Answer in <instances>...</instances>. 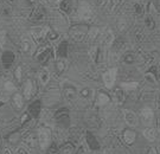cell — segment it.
<instances>
[{
	"mask_svg": "<svg viewBox=\"0 0 160 154\" xmlns=\"http://www.w3.org/2000/svg\"><path fill=\"white\" fill-rule=\"evenodd\" d=\"M140 119L142 121L143 125L149 126L152 123V121L154 119V113L153 110L148 107H145V108L141 109V113H140Z\"/></svg>",
	"mask_w": 160,
	"mask_h": 154,
	"instance_id": "cell-6",
	"label": "cell"
},
{
	"mask_svg": "<svg viewBox=\"0 0 160 154\" xmlns=\"http://www.w3.org/2000/svg\"><path fill=\"white\" fill-rule=\"evenodd\" d=\"M59 8H61L64 13H70L71 10H72V0H61Z\"/></svg>",
	"mask_w": 160,
	"mask_h": 154,
	"instance_id": "cell-17",
	"label": "cell"
},
{
	"mask_svg": "<svg viewBox=\"0 0 160 154\" xmlns=\"http://www.w3.org/2000/svg\"><path fill=\"white\" fill-rule=\"evenodd\" d=\"M48 27H43V26H38V27H33L31 30V37L33 38L36 43H40L45 39L46 33H48Z\"/></svg>",
	"mask_w": 160,
	"mask_h": 154,
	"instance_id": "cell-5",
	"label": "cell"
},
{
	"mask_svg": "<svg viewBox=\"0 0 160 154\" xmlns=\"http://www.w3.org/2000/svg\"><path fill=\"white\" fill-rule=\"evenodd\" d=\"M0 13L1 14H10L11 13V8L7 6L6 2H1L0 4Z\"/></svg>",
	"mask_w": 160,
	"mask_h": 154,
	"instance_id": "cell-29",
	"label": "cell"
},
{
	"mask_svg": "<svg viewBox=\"0 0 160 154\" xmlns=\"http://www.w3.org/2000/svg\"><path fill=\"white\" fill-rule=\"evenodd\" d=\"M20 44H22V47H23V50L25 52L31 51V46H32V44H31V40H30V38H28L26 36H24L23 38H22V40H20Z\"/></svg>",
	"mask_w": 160,
	"mask_h": 154,
	"instance_id": "cell-22",
	"label": "cell"
},
{
	"mask_svg": "<svg viewBox=\"0 0 160 154\" xmlns=\"http://www.w3.org/2000/svg\"><path fill=\"white\" fill-rule=\"evenodd\" d=\"M148 154H159V153L157 152V148L151 147V148H148Z\"/></svg>",
	"mask_w": 160,
	"mask_h": 154,
	"instance_id": "cell-42",
	"label": "cell"
},
{
	"mask_svg": "<svg viewBox=\"0 0 160 154\" xmlns=\"http://www.w3.org/2000/svg\"><path fill=\"white\" fill-rule=\"evenodd\" d=\"M64 98L68 101V102H74L77 97V90L76 88L72 86H67L64 88Z\"/></svg>",
	"mask_w": 160,
	"mask_h": 154,
	"instance_id": "cell-8",
	"label": "cell"
},
{
	"mask_svg": "<svg viewBox=\"0 0 160 154\" xmlns=\"http://www.w3.org/2000/svg\"><path fill=\"white\" fill-rule=\"evenodd\" d=\"M14 154H29V152H28V149L25 148V147L20 146V147H18V148L16 149Z\"/></svg>",
	"mask_w": 160,
	"mask_h": 154,
	"instance_id": "cell-38",
	"label": "cell"
},
{
	"mask_svg": "<svg viewBox=\"0 0 160 154\" xmlns=\"http://www.w3.org/2000/svg\"><path fill=\"white\" fill-rule=\"evenodd\" d=\"M32 92H33V83H32V80H28L25 82V86H24L23 95L26 100H30L31 96H32Z\"/></svg>",
	"mask_w": 160,
	"mask_h": 154,
	"instance_id": "cell-10",
	"label": "cell"
},
{
	"mask_svg": "<svg viewBox=\"0 0 160 154\" xmlns=\"http://www.w3.org/2000/svg\"><path fill=\"white\" fill-rule=\"evenodd\" d=\"M139 86V83L138 82H122L121 83V88L123 89V90H128V92H131V90H135Z\"/></svg>",
	"mask_w": 160,
	"mask_h": 154,
	"instance_id": "cell-21",
	"label": "cell"
},
{
	"mask_svg": "<svg viewBox=\"0 0 160 154\" xmlns=\"http://www.w3.org/2000/svg\"><path fill=\"white\" fill-rule=\"evenodd\" d=\"M143 137H146L148 141H154L157 139V131L152 127H147L143 129Z\"/></svg>",
	"mask_w": 160,
	"mask_h": 154,
	"instance_id": "cell-14",
	"label": "cell"
},
{
	"mask_svg": "<svg viewBox=\"0 0 160 154\" xmlns=\"http://www.w3.org/2000/svg\"><path fill=\"white\" fill-rule=\"evenodd\" d=\"M44 18H45V11H44V8L42 6L34 8L32 14H31V19L32 20H43Z\"/></svg>",
	"mask_w": 160,
	"mask_h": 154,
	"instance_id": "cell-12",
	"label": "cell"
},
{
	"mask_svg": "<svg viewBox=\"0 0 160 154\" xmlns=\"http://www.w3.org/2000/svg\"><path fill=\"white\" fill-rule=\"evenodd\" d=\"M65 69H67V63L64 61V58H59L56 62V72H57V75L63 74Z\"/></svg>",
	"mask_w": 160,
	"mask_h": 154,
	"instance_id": "cell-20",
	"label": "cell"
},
{
	"mask_svg": "<svg viewBox=\"0 0 160 154\" xmlns=\"http://www.w3.org/2000/svg\"><path fill=\"white\" fill-rule=\"evenodd\" d=\"M107 1H108V0H95V4H96L97 7L101 8V7H104V6H106Z\"/></svg>",
	"mask_w": 160,
	"mask_h": 154,
	"instance_id": "cell-40",
	"label": "cell"
},
{
	"mask_svg": "<svg viewBox=\"0 0 160 154\" xmlns=\"http://www.w3.org/2000/svg\"><path fill=\"white\" fill-rule=\"evenodd\" d=\"M8 92H6L4 90V88H1L0 89V102H6L7 100H8Z\"/></svg>",
	"mask_w": 160,
	"mask_h": 154,
	"instance_id": "cell-33",
	"label": "cell"
},
{
	"mask_svg": "<svg viewBox=\"0 0 160 154\" xmlns=\"http://www.w3.org/2000/svg\"><path fill=\"white\" fill-rule=\"evenodd\" d=\"M38 78H39L42 86H46L50 81V71L46 68H43L38 74Z\"/></svg>",
	"mask_w": 160,
	"mask_h": 154,
	"instance_id": "cell-11",
	"label": "cell"
},
{
	"mask_svg": "<svg viewBox=\"0 0 160 154\" xmlns=\"http://www.w3.org/2000/svg\"><path fill=\"white\" fill-rule=\"evenodd\" d=\"M6 42V32L5 31H0V46H4Z\"/></svg>",
	"mask_w": 160,
	"mask_h": 154,
	"instance_id": "cell-37",
	"label": "cell"
},
{
	"mask_svg": "<svg viewBox=\"0 0 160 154\" xmlns=\"http://www.w3.org/2000/svg\"><path fill=\"white\" fill-rule=\"evenodd\" d=\"M92 16H94L92 7L86 1H82L78 6V17L82 20H92Z\"/></svg>",
	"mask_w": 160,
	"mask_h": 154,
	"instance_id": "cell-3",
	"label": "cell"
},
{
	"mask_svg": "<svg viewBox=\"0 0 160 154\" xmlns=\"http://www.w3.org/2000/svg\"><path fill=\"white\" fill-rule=\"evenodd\" d=\"M110 102V96H109L107 92H100L97 95V104L103 106V104H108Z\"/></svg>",
	"mask_w": 160,
	"mask_h": 154,
	"instance_id": "cell-16",
	"label": "cell"
},
{
	"mask_svg": "<svg viewBox=\"0 0 160 154\" xmlns=\"http://www.w3.org/2000/svg\"><path fill=\"white\" fill-rule=\"evenodd\" d=\"M145 25H146V27L148 30H153L155 27V23H154V19L153 17H151V16H147V17L145 18Z\"/></svg>",
	"mask_w": 160,
	"mask_h": 154,
	"instance_id": "cell-25",
	"label": "cell"
},
{
	"mask_svg": "<svg viewBox=\"0 0 160 154\" xmlns=\"http://www.w3.org/2000/svg\"><path fill=\"white\" fill-rule=\"evenodd\" d=\"M0 143H1V139H0Z\"/></svg>",
	"mask_w": 160,
	"mask_h": 154,
	"instance_id": "cell-46",
	"label": "cell"
},
{
	"mask_svg": "<svg viewBox=\"0 0 160 154\" xmlns=\"http://www.w3.org/2000/svg\"><path fill=\"white\" fill-rule=\"evenodd\" d=\"M98 34H100V30L97 29V27H92V29L87 33V37H88V39L90 40V42H94V40L98 37Z\"/></svg>",
	"mask_w": 160,
	"mask_h": 154,
	"instance_id": "cell-23",
	"label": "cell"
},
{
	"mask_svg": "<svg viewBox=\"0 0 160 154\" xmlns=\"http://www.w3.org/2000/svg\"><path fill=\"white\" fill-rule=\"evenodd\" d=\"M22 75H23V68L22 67H18L17 70H16V77H17L18 81L22 80Z\"/></svg>",
	"mask_w": 160,
	"mask_h": 154,
	"instance_id": "cell-39",
	"label": "cell"
},
{
	"mask_svg": "<svg viewBox=\"0 0 160 154\" xmlns=\"http://www.w3.org/2000/svg\"><path fill=\"white\" fill-rule=\"evenodd\" d=\"M49 55H50V51H49V49H45L44 51H42L38 53V61L42 63H44L49 58Z\"/></svg>",
	"mask_w": 160,
	"mask_h": 154,
	"instance_id": "cell-27",
	"label": "cell"
},
{
	"mask_svg": "<svg viewBox=\"0 0 160 154\" xmlns=\"http://www.w3.org/2000/svg\"><path fill=\"white\" fill-rule=\"evenodd\" d=\"M103 43L106 46H110L113 43H114V33L112 30H107V32L104 34V39H103Z\"/></svg>",
	"mask_w": 160,
	"mask_h": 154,
	"instance_id": "cell-19",
	"label": "cell"
},
{
	"mask_svg": "<svg viewBox=\"0 0 160 154\" xmlns=\"http://www.w3.org/2000/svg\"><path fill=\"white\" fill-rule=\"evenodd\" d=\"M38 145L42 149H46L51 142V131L48 127H40L37 131Z\"/></svg>",
	"mask_w": 160,
	"mask_h": 154,
	"instance_id": "cell-1",
	"label": "cell"
},
{
	"mask_svg": "<svg viewBox=\"0 0 160 154\" xmlns=\"http://www.w3.org/2000/svg\"><path fill=\"white\" fill-rule=\"evenodd\" d=\"M98 53H100V50H98V47H97V46H92V50H90V57H92V61H97Z\"/></svg>",
	"mask_w": 160,
	"mask_h": 154,
	"instance_id": "cell-30",
	"label": "cell"
},
{
	"mask_svg": "<svg viewBox=\"0 0 160 154\" xmlns=\"http://www.w3.org/2000/svg\"><path fill=\"white\" fill-rule=\"evenodd\" d=\"M135 137H137L135 133L133 131H131V129H126V131L123 132V140H125V142L127 145H132V143L135 141Z\"/></svg>",
	"mask_w": 160,
	"mask_h": 154,
	"instance_id": "cell-15",
	"label": "cell"
},
{
	"mask_svg": "<svg viewBox=\"0 0 160 154\" xmlns=\"http://www.w3.org/2000/svg\"><path fill=\"white\" fill-rule=\"evenodd\" d=\"M158 131H159V133H160V116L158 117Z\"/></svg>",
	"mask_w": 160,
	"mask_h": 154,
	"instance_id": "cell-45",
	"label": "cell"
},
{
	"mask_svg": "<svg viewBox=\"0 0 160 154\" xmlns=\"http://www.w3.org/2000/svg\"><path fill=\"white\" fill-rule=\"evenodd\" d=\"M25 143L29 146V148H34L38 143L37 134H29V137L25 139Z\"/></svg>",
	"mask_w": 160,
	"mask_h": 154,
	"instance_id": "cell-18",
	"label": "cell"
},
{
	"mask_svg": "<svg viewBox=\"0 0 160 154\" xmlns=\"http://www.w3.org/2000/svg\"><path fill=\"white\" fill-rule=\"evenodd\" d=\"M12 102H13V104H14V107H16V109H22L24 106V97L22 94H19V92H16L14 95H13V97H12Z\"/></svg>",
	"mask_w": 160,
	"mask_h": 154,
	"instance_id": "cell-13",
	"label": "cell"
},
{
	"mask_svg": "<svg viewBox=\"0 0 160 154\" xmlns=\"http://www.w3.org/2000/svg\"><path fill=\"white\" fill-rule=\"evenodd\" d=\"M134 59H135V58H134V55H132V53H127L126 56L123 57V61L126 63H133Z\"/></svg>",
	"mask_w": 160,
	"mask_h": 154,
	"instance_id": "cell-36",
	"label": "cell"
},
{
	"mask_svg": "<svg viewBox=\"0 0 160 154\" xmlns=\"http://www.w3.org/2000/svg\"><path fill=\"white\" fill-rule=\"evenodd\" d=\"M61 154H72V147H71V145H67V146H64L62 151H61Z\"/></svg>",
	"mask_w": 160,
	"mask_h": 154,
	"instance_id": "cell-35",
	"label": "cell"
},
{
	"mask_svg": "<svg viewBox=\"0 0 160 154\" xmlns=\"http://www.w3.org/2000/svg\"><path fill=\"white\" fill-rule=\"evenodd\" d=\"M123 117H125V121H126L127 125L131 126V127H137L139 125L138 115L133 110H129V109L123 110Z\"/></svg>",
	"mask_w": 160,
	"mask_h": 154,
	"instance_id": "cell-7",
	"label": "cell"
},
{
	"mask_svg": "<svg viewBox=\"0 0 160 154\" xmlns=\"http://www.w3.org/2000/svg\"><path fill=\"white\" fill-rule=\"evenodd\" d=\"M2 154H12V151L10 148H5L4 152H2Z\"/></svg>",
	"mask_w": 160,
	"mask_h": 154,
	"instance_id": "cell-44",
	"label": "cell"
},
{
	"mask_svg": "<svg viewBox=\"0 0 160 154\" xmlns=\"http://www.w3.org/2000/svg\"><path fill=\"white\" fill-rule=\"evenodd\" d=\"M145 80L147 81L148 83H151V84H157V77H155L154 72H152V71H149V72L145 75Z\"/></svg>",
	"mask_w": 160,
	"mask_h": 154,
	"instance_id": "cell-26",
	"label": "cell"
},
{
	"mask_svg": "<svg viewBox=\"0 0 160 154\" xmlns=\"http://www.w3.org/2000/svg\"><path fill=\"white\" fill-rule=\"evenodd\" d=\"M86 152H87V151L84 149V147L82 146V147H81L80 149H78V152H77V154H87Z\"/></svg>",
	"mask_w": 160,
	"mask_h": 154,
	"instance_id": "cell-43",
	"label": "cell"
},
{
	"mask_svg": "<svg viewBox=\"0 0 160 154\" xmlns=\"http://www.w3.org/2000/svg\"><path fill=\"white\" fill-rule=\"evenodd\" d=\"M116 74H118V70L115 68L108 69V70L103 74V83H104L106 88H108V89H112V88H113L115 81H116Z\"/></svg>",
	"mask_w": 160,
	"mask_h": 154,
	"instance_id": "cell-4",
	"label": "cell"
},
{
	"mask_svg": "<svg viewBox=\"0 0 160 154\" xmlns=\"http://www.w3.org/2000/svg\"><path fill=\"white\" fill-rule=\"evenodd\" d=\"M90 95H92V90H90L89 88H83L80 92V96L82 97V98H89Z\"/></svg>",
	"mask_w": 160,
	"mask_h": 154,
	"instance_id": "cell-31",
	"label": "cell"
},
{
	"mask_svg": "<svg viewBox=\"0 0 160 154\" xmlns=\"http://www.w3.org/2000/svg\"><path fill=\"white\" fill-rule=\"evenodd\" d=\"M4 90H5L6 92H8V94L14 92H16V86L13 84V82L7 81V82H5V84H4Z\"/></svg>",
	"mask_w": 160,
	"mask_h": 154,
	"instance_id": "cell-24",
	"label": "cell"
},
{
	"mask_svg": "<svg viewBox=\"0 0 160 154\" xmlns=\"http://www.w3.org/2000/svg\"><path fill=\"white\" fill-rule=\"evenodd\" d=\"M126 100V94L125 90L121 88V87H116L114 89V101L118 104H122Z\"/></svg>",
	"mask_w": 160,
	"mask_h": 154,
	"instance_id": "cell-9",
	"label": "cell"
},
{
	"mask_svg": "<svg viewBox=\"0 0 160 154\" xmlns=\"http://www.w3.org/2000/svg\"><path fill=\"white\" fill-rule=\"evenodd\" d=\"M87 33H88V30H87V26L84 25H76V26H72L70 29V37L72 38L74 42H82V40L86 38Z\"/></svg>",
	"mask_w": 160,
	"mask_h": 154,
	"instance_id": "cell-2",
	"label": "cell"
},
{
	"mask_svg": "<svg viewBox=\"0 0 160 154\" xmlns=\"http://www.w3.org/2000/svg\"><path fill=\"white\" fill-rule=\"evenodd\" d=\"M127 26H128V24H127L126 19H121V20H119V25H118V27H119L120 31H125V30L127 29Z\"/></svg>",
	"mask_w": 160,
	"mask_h": 154,
	"instance_id": "cell-34",
	"label": "cell"
},
{
	"mask_svg": "<svg viewBox=\"0 0 160 154\" xmlns=\"http://www.w3.org/2000/svg\"><path fill=\"white\" fill-rule=\"evenodd\" d=\"M134 8H135V13L137 14H141L142 13V6L140 5V4H134Z\"/></svg>",
	"mask_w": 160,
	"mask_h": 154,
	"instance_id": "cell-41",
	"label": "cell"
},
{
	"mask_svg": "<svg viewBox=\"0 0 160 154\" xmlns=\"http://www.w3.org/2000/svg\"><path fill=\"white\" fill-rule=\"evenodd\" d=\"M67 56V44L65 43H62L59 47H58V57L59 58H64Z\"/></svg>",
	"mask_w": 160,
	"mask_h": 154,
	"instance_id": "cell-28",
	"label": "cell"
},
{
	"mask_svg": "<svg viewBox=\"0 0 160 154\" xmlns=\"http://www.w3.org/2000/svg\"><path fill=\"white\" fill-rule=\"evenodd\" d=\"M46 37L50 40H55L58 38V33L53 30H48V33H46Z\"/></svg>",
	"mask_w": 160,
	"mask_h": 154,
	"instance_id": "cell-32",
	"label": "cell"
}]
</instances>
